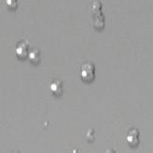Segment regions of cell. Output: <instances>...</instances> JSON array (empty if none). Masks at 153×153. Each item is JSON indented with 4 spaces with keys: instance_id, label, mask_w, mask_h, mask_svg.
<instances>
[{
    "instance_id": "cell-7",
    "label": "cell",
    "mask_w": 153,
    "mask_h": 153,
    "mask_svg": "<svg viewBox=\"0 0 153 153\" xmlns=\"http://www.w3.org/2000/svg\"><path fill=\"white\" fill-rule=\"evenodd\" d=\"M18 0H5V4L7 8L10 11H15L18 8Z\"/></svg>"
},
{
    "instance_id": "cell-1",
    "label": "cell",
    "mask_w": 153,
    "mask_h": 153,
    "mask_svg": "<svg viewBox=\"0 0 153 153\" xmlns=\"http://www.w3.org/2000/svg\"><path fill=\"white\" fill-rule=\"evenodd\" d=\"M91 14H93L94 27L97 30H102L105 27V16L102 11V3L95 1L91 5Z\"/></svg>"
},
{
    "instance_id": "cell-3",
    "label": "cell",
    "mask_w": 153,
    "mask_h": 153,
    "mask_svg": "<svg viewBox=\"0 0 153 153\" xmlns=\"http://www.w3.org/2000/svg\"><path fill=\"white\" fill-rule=\"evenodd\" d=\"M126 140H127V143L130 147L135 148L138 146L139 142H140V133H139L138 130L135 128L130 130L127 136H126Z\"/></svg>"
},
{
    "instance_id": "cell-5",
    "label": "cell",
    "mask_w": 153,
    "mask_h": 153,
    "mask_svg": "<svg viewBox=\"0 0 153 153\" xmlns=\"http://www.w3.org/2000/svg\"><path fill=\"white\" fill-rule=\"evenodd\" d=\"M50 91H51V93L54 96H61L63 94V91H64L63 82L60 80L52 81L50 84Z\"/></svg>"
},
{
    "instance_id": "cell-6",
    "label": "cell",
    "mask_w": 153,
    "mask_h": 153,
    "mask_svg": "<svg viewBox=\"0 0 153 153\" xmlns=\"http://www.w3.org/2000/svg\"><path fill=\"white\" fill-rule=\"evenodd\" d=\"M28 58L30 60V62L32 64H38L41 60V55H40V51L37 49H33L29 52L28 54Z\"/></svg>"
},
{
    "instance_id": "cell-2",
    "label": "cell",
    "mask_w": 153,
    "mask_h": 153,
    "mask_svg": "<svg viewBox=\"0 0 153 153\" xmlns=\"http://www.w3.org/2000/svg\"><path fill=\"white\" fill-rule=\"evenodd\" d=\"M80 78L83 82L91 83L93 82L95 78V66L91 63L86 62L81 65L80 67Z\"/></svg>"
},
{
    "instance_id": "cell-4",
    "label": "cell",
    "mask_w": 153,
    "mask_h": 153,
    "mask_svg": "<svg viewBox=\"0 0 153 153\" xmlns=\"http://www.w3.org/2000/svg\"><path fill=\"white\" fill-rule=\"evenodd\" d=\"M15 54L18 58L20 59H25L28 57L29 54V45L26 41H20L16 48H15Z\"/></svg>"
}]
</instances>
